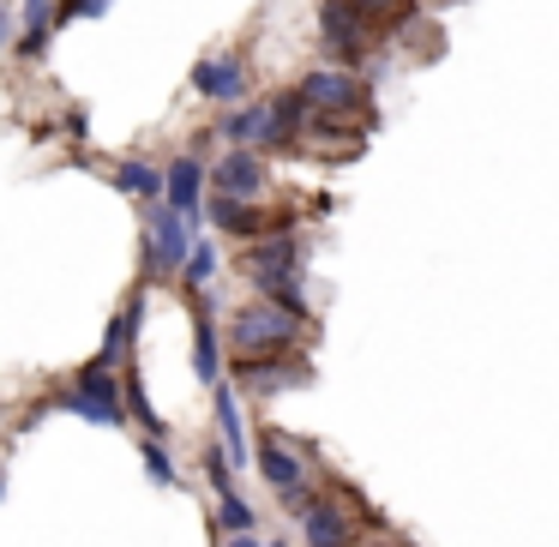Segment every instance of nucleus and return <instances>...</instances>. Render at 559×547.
I'll list each match as a JSON object with an SVG mask.
<instances>
[{
	"label": "nucleus",
	"instance_id": "f257e3e1",
	"mask_svg": "<svg viewBox=\"0 0 559 547\" xmlns=\"http://www.w3.org/2000/svg\"><path fill=\"white\" fill-rule=\"evenodd\" d=\"M241 271H247V283H253V295H265V301L283 307V313H295V319L313 325V301H307V289H301L307 241L295 229H271V235H259V241H247Z\"/></svg>",
	"mask_w": 559,
	"mask_h": 547
},
{
	"label": "nucleus",
	"instance_id": "f03ea898",
	"mask_svg": "<svg viewBox=\"0 0 559 547\" xmlns=\"http://www.w3.org/2000/svg\"><path fill=\"white\" fill-rule=\"evenodd\" d=\"M253 463H259V475L271 481V494H277L283 506L295 511V518H301V511L319 499V487H313L319 445H313V439H301V433H277V427H265V433H259Z\"/></svg>",
	"mask_w": 559,
	"mask_h": 547
},
{
	"label": "nucleus",
	"instance_id": "7ed1b4c3",
	"mask_svg": "<svg viewBox=\"0 0 559 547\" xmlns=\"http://www.w3.org/2000/svg\"><path fill=\"white\" fill-rule=\"evenodd\" d=\"M307 349V319L283 313L277 301H247L229 313V355L235 361H259V355H301Z\"/></svg>",
	"mask_w": 559,
	"mask_h": 547
},
{
	"label": "nucleus",
	"instance_id": "20e7f679",
	"mask_svg": "<svg viewBox=\"0 0 559 547\" xmlns=\"http://www.w3.org/2000/svg\"><path fill=\"white\" fill-rule=\"evenodd\" d=\"M55 409L79 415V421H97V427H121L127 421V379L103 361H85L61 391H55Z\"/></svg>",
	"mask_w": 559,
	"mask_h": 547
},
{
	"label": "nucleus",
	"instance_id": "39448f33",
	"mask_svg": "<svg viewBox=\"0 0 559 547\" xmlns=\"http://www.w3.org/2000/svg\"><path fill=\"white\" fill-rule=\"evenodd\" d=\"M193 223L181 217V211L169 205V199H157V205H145V247H139V265H145V277H163L175 283L187 271V259H193Z\"/></svg>",
	"mask_w": 559,
	"mask_h": 547
},
{
	"label": "nucleus",
	"instance_id": "423d86ee",
	"mask_svg": "<svg viewBox=\"0 0 559 547\" xmlns=\"http://www.w3.org/2000/svg\"><path fill=\"white\" fill-rule=\"evenodd\" d=\"M313 19H319V43H325L331 67H349V73H361L367 55H373V43L385 37V31L355 7V0H319Z\"/></svg>",
	"mask_w": 559,
	"mask_h": 547
},
{
	"label": "nucleus",
	"instance_id": "0eeeda50",
	"mask_svg": "<svg viewBox=\"0 0 559 547\" xmlns=\"http://www.w3.org/2000/svg\"><path fill=\"white\" fill-rule=\"evenodd\" d=\"M295 91H301L319 115H349V121L373 127V85H367V73H349V67L325 61V67H307V73L295 79Z\"/></svg>",
	"mask_w": 559,
	"mask_h": 547
},
{
	"label": "nucleus",
	"instance_id": "6e6552de",
	"mask_svg": "<svg viewBox=\"0 0 559 547\" xmlns=\"http://www.w3.org/2000/svg\"><path fill=\"white\" fill-rule=\"evenodd\" d=\"M199 103H217V109H235L247 103V85H253V67H247L241 49H223V55H199L193 73H187Z\"/></svg>",
	"mask_w": 559,
	"mask_h": 547
},
{
	"label": "nucleus",
	"instance_id": "1a4fd4ad",
	"mask_svg": "<svg viewBox=\"0 0 559 547\" xmlns=\"http://www.w3.org/2000/svg\"><path fill=\"white\" fill-rule=\"evenodd\" d=\"M211 193L229 199H265L271 193V157L253 145H229L217 163H211Z\"/></svg>",
	"mask_w": 559,
	"mask_h": 547
},
{
	"label": "nucleus",
	"instance_id": "9d476101",
	"mask_svg": "<svg viewBox=\"0 0 559 547\" xmlns=\"http://www.w3.org/2000/svg\"><path fill=\"white\" fill-rule=\"evenodd\" d=\"M163 199L181 211L187 223L205 217V199H211V163L199 151H181L175 163H163Z\"/></svg>",
	"mask_w": 559,
	"mask_h": 547
},
{
	"label": "nucleus",
	"instance_id": "9b49d317",
	"mask_svg": "<svg viewBox=\"0 0 559 547\" xmlns=\"http://www.w3.org/2000/svg\"><path fill=\"white\" fill-rule=\"evenodd\" d=\"M313 379V367H307V355H259V361H235V385H247L253 397H283V391L307 385Z\"/></svg>",
	"mask_w": 559,
	"mask_h": 547
},
{
	"label": "nucleus",
	"instance_id": "f8f14e48",
	"mask_svg": "<svg viewBox=\"0 0 559 547\" xmlns=\"http://www.w3.org/2000/svg\"><path fill=\"white\" fill-rule=\"evenodd\" d=\"M301 535H307V547H355L361 542V518H355L343 499L319 494L313 506L301 511Z\"/></svg>",
	"mask_w": 559,
	"mask_h": 547
},
{
	"label": "nucleus",
	"instance_id": "ddd939ff",
	"mask_svg": "<svg viewBox=\"0 0 559 547\" xmlns=\"http://www.w3.org/2000/svg\"><path fill=\"white\" fill-rule=\"evenodd\" d=\"M55 0H19V37H13V61L43 67L49 61V43H55Z\"/></svg>",
	"mask_w": 559,
	"mask_h": 547
},
{
	"label": "nucleus",
	"instance_id": "4468645a",
	"mask_svg": "<svg viewBox=\"0 0 559 547\" xmlns=\"http://www.w3.org/2000/svg\"><path fill=\"white\" fill-rule=\"evenodd\" d=\"M193 373L199 385H217L223 379V331H217V313H211V295L193 289Z\"/></svg>",
	"mask_w": 559,
	"mask_h": 547
},
{
	"label": "nucleus",
	"instance_id": "2eb2a0df",
	"mask_svg": "<svg viewBox=\"0 0 559 547\" xmlns=\"http://www.w3.org/2000/svg\"><path fill=\"white\" fill-rule=\"evenodd\" d=\"M211 409H217V427H223V451H229V463H247V457H253V445H247V421H241V403H235V385H229V379H217V385H211Z\"/></svg>",
	"mask_w": 559,
	"mask_h": 547
},
{
	"label": "nucleus",
	"instance_id": "dca6fc26",
	"mask_svg": "<svg viewBox=\"0 0 559 547\" xmlns=\"http://www.w3.org/2000/svg\"><path fill=\"white\" fill-rule=\"evenodd\" d=\"M109 187H115V193H127V199H139V205H157V199H163V169H157V163H145V157H127V163H115V169H109Z\"/></svg>",
	"mask_w": 559,
	"mask_h": 547
},
{
	"label": "nucleus",
	"instance_id": "f3484780",
	"mask_svg": "<svg viewBox=\"0 0 559 547\" xmlns=\"http://www.w3.org/2000/svg\"><path fill=\"white\" fill-rule=\"evenodd\" d=\"M367 19H373L385 37H397V31H409L415 25V13H421V0H355Z\"/></svg>",
	"mask_w": 559,
	"mask_h": 547
},
{
	"label": "nucleus",
	"instance_id": "a211bd4d",
	"mask_svg": "<svg viewBox=\"0 0 559 547\" xmlns=\"http://www.w3.org/2000/svg\"><path fill=\"white\" fill-rule=\"evenodd\" d=\"M217 523L229 535H247L253 530V506L241 499V487H217Z\"/></svg>",
	"mask_w": 559,
	"mask_h": 547
},
{
	"label": "nucleus",
	"instance_id": "6ab92c4d",
	"mask_svg": "<svg viewBox=\"0 0 559 547\" xmlns=\"http://www.w3.org/2000/svg\"><path fill=\"white\" fill-rule=\"evenodd\" d=\"M211 277H217V247L199 235V241H193V259H187V271H181V283H187V295H193V289H211Z\"/></svg>",
	"mask_w": 559,
	"mask_h": 547
},
{
	"label": "nucleus",
	"instance_id": "aec40b11",
	"mask_svg": "<svg viewBox=\"0 0 559 547\" xmlns=\"http://www.w3.org/2000/svg\"><path fill=\"white\" fill-rule=\"evenodd\" d=\"M139 457H145V475H151L157 487H175V457H169V445H163L157 433L139 439Z\"/></svg>",
	"mask_w": 559,
	"mask_h": 547
},
{
	"label": "nucleus",
	"instance_id": "412c9836",
	"mask_svg": "<svg viewBox=\"0 0 559 547\" xmlns=\"http://www.w3.org/2000/svg\"><path fill=\"white\" fill-rule=\"evenodd\" d=\"M115 0H55V25H79V19H103Z\"/></svg>",
	"mask_w": 559,
	"mask_h": 547
},
{
	"label": "nucleus",
	"instance_id": "4be33fe9",
	"mask_svg": "<svg viewBox=\"0 0 559 547\" xmlns=\"http://www.w3.org/2000/svg\"><path fill=\"white\" fill-rule=\"evenodd\" d=\"M13 37H19V31H13V7L0 0V55H13Z\"/></svg>",
	"mask_w": 559,
	"mask_h": 547
},
{
	"label": "nucleus",
	"instance_id": "5701e85b",
	"mask_svg": "<svg viewBox=\"0 0 559 547\" xmlns=\"http://www.w3.org/2000/svg\"><path fill=\"white\" fill-rule=\"evenodd\" d=\"M85 127H91V115H85V109H67V133L85 139Z\"/></svg>",
	"mask_w": 559,
	"mask_h": 547
},
{
	"label": "nucleus",
	"instance_id": "b1692460",
	"mask_svg": "<svg viewBox=\"0 0 559 547\" xmlns=\"http://www.w3.org/2000/svg\"><path fill=\"white\" fill-rule=\"evenodd\" d=\"M223 547H265V542H259V535L247 530V535H229V542H223Z\"/></svg>",
	"mask_w": 559,
	"mask_h": 547
},
{
	"label": "nucleus",
	"instance_id": "393cba45",
	"mask_svg": "<svg viewBox=\"0 0 559 547\" xmlns=\"http://www.w3.org/2000/svg\"><path fill=\"white\" fill-rule=\"evenodd\" d=\"M355 547H397V542H391V535H361Z\"/></svg>",
	"mask_w": 559,
	"mask_h": 547
},
{
	"label": "nucleus",
	"instance_id": "a878e982",
	"mask_svg": "<svg viewBox=\"0 0 559 547\" xmlns=\"http://www.w3.org/2000/svg\"><path fill=\"white\" fill-rule=\"evenodd\" d=\"M0 487H7V475H0Z\"/></svg>",
	"mask_w": 559,
	"mask_h": 547
}]
</instances>
